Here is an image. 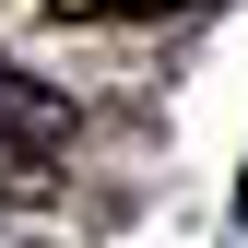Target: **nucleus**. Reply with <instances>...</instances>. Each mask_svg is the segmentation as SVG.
<instances>
[{
	"label": "nucleus",
	"instance_id": "f257e3e1",
	"mask_svg": "<svg viewBox=\"0 0 248 248\" xmlns=\"http://www.w3.org/2000/svg\"><path fill=\"white\" fill-rule=\"evenodd\" d=\"M59 142H71V95H59V83H36L24 59H0V154H12L24 177H47Z\"/></svg>",
	"mask_w": 248,
	"mask_h": 248
},
{
	"label": "nucleus",
	"instance_id": "f03ea898",
	"mask_svg": "<svg viewBox=\"0 0 248 248\" xmlns=\"http://www.w3.org/2000/svg\"><path fill=\"white\" fill-rule=\"evenodd\" d=\"M59 24H154V12H189V0H47Z\"/></svg>",
	"mask_w": 248,
	"mask_h": 248
},
{
	"label": "nucleus",
	"instance_id": "7ed1b4c3",
	"mask_svg": "<svg viewBox=\"0 0 248 248\" xmlns=\"http://www.w3.org/2000/svg\"><path fill=\"white\" fill-rule=\"evenodd\" d=\"M0 189H47V177H24V166H12V154H0Z\"/></svg>",
	"mask_w": 248,
	"mask_h": 248
},
{
	"label": "nucleus",
	"instance_id": "20e7f679",
	"mask_svg": "<svg viewBox=\"0 0 248 248\" xmlns=\"http://www.w3.org/2000/svg\"><path fill=\"white\" fill-rule=\"evenodd\" d=\"M236 213H248V177H236Z\"/></svg>",
	"mask_w": 248,
	"mask_h": 248
}]
</instances>
